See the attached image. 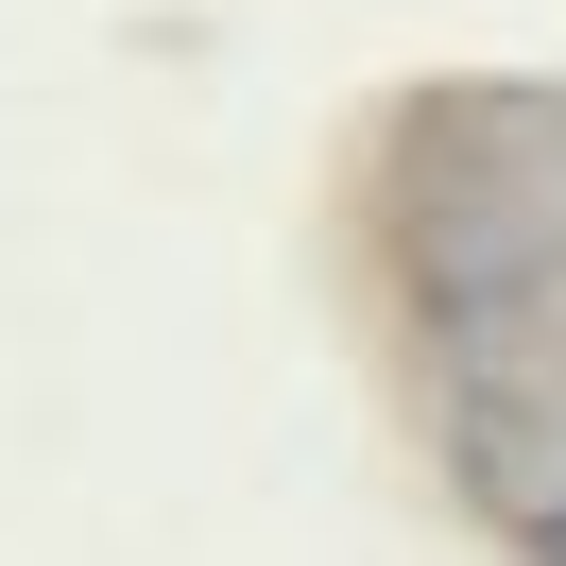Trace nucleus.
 <instances>
[{"label":"nucleus","mask_w":566,"mask_h":566,"mask_svg":"<svg viewBox=\"0 0 566 566\" xmlns=\"http://www.w3.org/2000/svg\"><path fill=\"white\" fill-rule=\"evenodd\" d=\"M549 566H566V515H549Z\"/></svg>","instance_id":"1"}]
</instances>
